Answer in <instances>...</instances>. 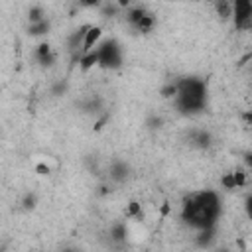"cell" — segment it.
Listing matches in <instances>:
<instances>
[{
	"instance_id": "obj_1",
	"label": "cell",
	"mask_w": 252,
	"mask_h": 252,
	"mask_svg": "<svg viewBox=\"0 0 252 252\" xmlns=\"http://www.w3.org/2000/svg\"><path fill=\"white\" fill-rule=\"evenodd\" d=\"M220 215H222V201L220 195L213 189H203L199 193L189 195L179 209L181 222L193 228L195 232L219 226Z\"/></svg>"
},
{
	"instance_id": "obj_2",
	"label": "cell",
	"mask_w": 252,
	"mask_h": 252,
	"mask_svg": "<svg viewBox=\"0 0 252 252\" xmlns=\"http://www.w3.org/2000/svg\"><path fill=\"white\" fill-rule=\"evenodd\" d=\"M181 114H197L207 104V85L199 77H183L177 81V94L173 98Z\"/></svg>"
},
{
	"instance_id": "obj_3",
	"label": "cell",
	"mask_w": 252,
	"mask_h": 252,
	"mask_svg": "<svg viewBox=\"0 0 252 252\" xmlns=\"http://www.w3.org/2000/svg\"><path fill=\"white\" fill-rule=\"evenodd\" d=\"M96 57H98V67L106 69V71H116L122 67L124 61V53H122V45L118 43V39L114 37H106L98 43L96 47Z\"/></svg>"
},
{
	"instance_id": "obj_4",
	"label": "cell",
	"mask_w": 252,
	"mask_h": 252,
	"mask_svg": "<svg viewBox=\"0 0 252 252\" xmlns=\"http://www.w3.org/2000/svg\"><path fill=\"white\" fill-rule=\"evenodd\" d=\"M124 16H126L128 26L134 28L136 32H142V33L152 32L156 26V18L146 6H130Z\"/></svg>"
},
{
	"instance_id": "obj_5",
	"label": "cell",
	"mask_w": 252,
	"mask_h": 252,
	"mask_svg": "<svg viewBox=\"0 0 252 252\" xmlns=\"http://www.w3.org/2000/svg\"><path fill=\"white\" fill-rule=\"evenodd\" d=\"M232 26L238 32H252V2L236 0L232 2Z\"/></svg>"
},
{
	"instance_id": "obj_6",
	"label": "cell",
	"mask_w": 252,
	"mask_h": 252,
	"mask_svg": "<svg viewBox=\"0 0 252 252\" xmlns=\"http://www.w3.org/2000/svg\"><path fill=\"white\" fill-rule=\"evenodd\" d=\"M33 59H35V63H37L39 67L49 69V67H53V65H55L57 55H55V51H53L51 43L43 39V41H39V43L33 47Z\"/></svg>"
},
{
	"instance_id": "obj_7",
	"label": "cell",
	"mask_w": 252,
	"mask_h": 252,
	"mask_svg": "<svg viewBox=\"0 0 252 252\" xmlns=\"http://www.w3.org/2000/svg\"><path fill=\"white\" fill-rule=\"evenodd\" d=\"M102 35H104L102 26H98V24H91V26H89V30H87L85 41H83V53H89V51L96 49V47H98V43L104 39Z\"/></svg>"
},
{
	"instance_id": "obj_8",
	"label": "cell",
	"mask_w": 252,
	"mask_h": 252,
	"mask_svg": "<svg viewBox=\"0 0 252 252\" xmlns=\"http://www.w3.org/2000/svg\"><path fill=\"white\" fill-rule=\"evenodd\" d=\"M211 142H213L211 134H209L207 130H203V128H197V130H191V132H189V144H191L193 148L205 150V148L211 146Z\"/></svg>"
},
{
	"instance_id": "obj_9",
	"label": "cell",
	"mask_w": 252,
	"mask_h": 252,
	"mask_svg": "<svg viewBox=\"0 0 252 252\" xmlns=\"http://www.w3.org/2000/svg\"><path fill=\"white\" fill-rule=\"evenodd\" d=\"M128 175H130V167H128L126 161H114V163L110 165V169H108V177H110L112 181H116V183L126 181Z\"/></svg>"
},
{
	"instance_id": "obj_10",
	"label": "cell",
	"mask_w": 252,
	"mask_h": 252,
	"mask_svg": "<svg viewBox=\"0 0 252 252\" xmlns=\"http://www.w3.org/2000/svg\"><path fill=\"white\" fill-rule=\"evenodd\" d=\"M213 10H215V16L220 20V22H230L232 20V2H215L213 4Z\"/></svg>"
},
{
	"instance_id": "obj_11",
	"label": "cell",
	"mask_w": 252,
	"mask_h": 252,
	"mask_svg": "<svg viewBox=\"0 0 252 252\" xmlns=\"http://www.w3.org/2000/svg\"><path fill=\"white\" fill-rule=\"evenodd\" d=\"M49 30H51L49 18H47V20H41V22H37V24H30V26H28V33H30L32 37H43V35L49 33Z\"/></svg>"
},
{
	"instance_id": "obj_12",
	"label": "cell",
	"mask_w": 252,
	"mask_h": 252,
	"mask_svg": "<svg viewBox=\"0 0 252 252\" xmlns=\"http://www.w3.org/2000/svg\"><path fill=\"white\" fill-rule=\"evenodd\" d=\"M93 67H98V57H96V49L89 51V53H83L81 59H79V69L81 71H91Z\"/></svg>"
},
{
	"instance_id": "obj_13",
	"label": "cell",
	"mask_w": 252,
	"mask_h": 252,
	"mask_svg": "<svg viewBox=\"0 0 252 252\" xmlns=\"http://www.w3.org/2000/svg\"><path fill=\"white\" fill-rule=\"evenodd\" d=\"M28 20H30V24H37V22H41V20H47L45 8H43V6H39V4L32 6V8L28 10Z\"/></svg>"
},
{
	"instance_id": "obj_14",
	"label": "cell",
	"mask_w": 252,
	"mask_h": 252,
	"mask_svg": "<svg viewBox=\"0 0 252 252\" xmlns=\"http://www.w3.org/2000/svg\"><path fill=\"white\" fill-rule=\"evenodd\" d=\"M20 205L26 209V211H32L35 205H37V197H35V193H26L24 197H22V201H20Z\"/></svg>"
},
{
	"instance_id": "obj_15",
	"label": "cell",
	"mask_w": 252,
	"mask_h": 252,
	"mask_svg": "<svg viewBox=\"0 0 252 252\" xmlns=\"http://www.w3.org/2000/svg\"><path fill=\"white\" fill-rule=\"evenodd\" d=\"M242 209H244L246 219L252 222V193H248V195H246V199H244V203H242Z\"/></svg>"
},
{
	"instance_id": "obj_16",
	"label": "cell",
	"mask_w": 252,
	"mask_h": 252,
	"mask_svg": "<svg viewBox=\"0 0 252 252\" xmlns=\"http://www.w3.org/2000/svg\"><path fill=\"white\" fill-rule=\"evenodd\" d=\"M242 161H244V165H246L248 169H252V152H246V154L242 156Z\"/></svg>"
},
{
	"instance_id": "obj_17",
	"label": "cell",
	"mask_w": 252,
	"mask_h": 252,
	"mask_svg": "<svg viewBox=\"0 0 252 252\" xmlns=\"http://www.w3.org/2000/svg\"><path fill=\"white\" fill-rule=\"evenodd\" d=\"M242 120L246 122V126H250V128H252V108H250V110H246V112L242 114Z\"/></svg>"
},
{
	"instance_id": "obj_18",
	"label": "cell",
	"mask_w": 252,
	"mask_h": 252,
	"mask_svg": "<svg viewBox=\"0 0 252 252\" xmlns=\"http://www.w3.org/2000/svg\"><path fill=\"white\" fill-rule=\"evenodd\" d=\"M61 252H81L79 248H75V246H67V248H63Z\"/></svg>"
},
{
	"instance_id": "obj_19",
	"label": "cell",
	"mask_w": 252,
	"mask_h": 252,
	"mask_svg": "<svg viewBox=\"0 0 252 252\" xmlns=\"http://www.w3.org/2000/svg\"><path fill=\"white\" fill-rule=\"evenodd\" d=\"M215 252H232V250H228L226 246H219V248H215Z\"/></svg>"
}]
</instances>
